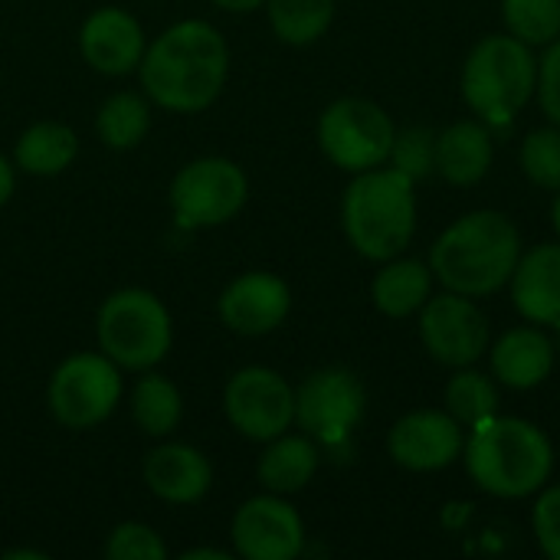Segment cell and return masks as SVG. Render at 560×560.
Returning <instances> with one entry per match:
<instances>
[{
	"mask_svg": "<svg viewBox=\"0 0 560 560\" xmlns=\"http://www.w3.org/2000/svg\"><path fill=\"white\" fill-rule=\"evenodd\" d=\"M417 180L400 167H371L354 174L341 200V226L358 256L387 262L400 256L417 233Z\"/></svg>",
	"mask_w": 560,
	"mask_h": 560,
	"instance_id": "cell-4",
	"label": "cell"
},
{
	"mask_svg": "<svg viewBox=\"0 0 560 560\" xmlns=\"http://www.w3.org/2000/svg\"><path fill=\"white\" fill-rule=\"evenodd\" d=\"M13 187H16V177H13V167L10 161L0 154V207L13 197Z\"/></svg>",
	"mask_w": 560,
	"mask_h": 560,
	"instance_id": "cell-34",
	"label": "cell"
},
{
	"mask_svg": "<svg viewBox=\"0 0 560 560\" xmlns=\"http://www.w3.org/2000/svg\"><path fill=\"white\" fill-rule=\"evenodd\" d=\"M492 161H495V144L486 121H472V118L453 121L436 135L433 171L453 187H476L492 171Z\"/></svg>",
	"mask_w": 560,
	"mask_h": 560,
	"instance_id": "cell-20",
	"label": "cell"
},
{
	"mask_svg": "<svg viewBox=\"0 0 560 560\" xmlns=\"http://www.w3.org/2000/svg\"><path fill=\"white\" fill-rule=\"evenodd\" d=\"M230 538L246 560H292L305 548V525L282 495L269 492L236 509Z\"/></svg>",
	"mask_w": 560,
	"mask_h": 560,
	"instance_id": "cell-14",
	"label": "cell"
},
{
	"mask_svg": "<svg viewBox=\"0 0 560 560\" xmlns=\"http://www.w3.org/2000/svg\"><path fill=\"white\" fill-rule=\"evenodd\" d=\"M141 85L167 112H203L230 75V49L217 26L184 20L164 30L141 56Z\"/></svg>",
	"mask_w": 560,
	"mask_h": 560,
	"instance_id": "cell-1",
	"label": "cell"
},
{
	"mask_svg": "<svg viewBox=\"0 0 560 560\" xmlns=\"http://www.w3.org/2000/svg\"><path fill=\"white\" fill-rule=\"evenodd\" d=\"M433 295V269L413 256H394L381 262V272L371 282V302L387 318H410L417 315L427 299Z\"/></svg>",
	"mask_w": 560,
	"mask_h": 560,
	"instance_id": "cell-21",
	"label": "cell"
},
{
	"mask_svg": "<svg viewBox=\"0 0 560 560\" xmlns=\"http://www.w3.org/2000/svg\"><path fill=\"white\" fill-rule=\"evenodd\" d=\"M532 528H535L538 548L551 560H560V486H545L538 492Z\"/></svg>",
	"mask_w": 560,
	"mask_h": 560,
	"instance_id": "cell-32",
	"label": "cell"
},
{
	"mask_svg": "<svg viewBox=\"0 0 560 560\" xmlns=\"http://www.w3.org/2000/svg\"><path fill=\"white\" fill-rule=\"evenodd\" d=\"M394 138L397 128L390 115L371 98H358V95L338 98L318 118V144L325 158L348 174H361L387 164Z\"/></svg>",
	"mask_w": 560,
	"mask_h": 560,
	"instance_id": "cell-7",
	"label": "cell"
},
{
	"mask_svg": "<svg viewBox=\"0 0 560 560\" xmlns=\"http://www.w3.org/2000/svg\"><path fill=\"white\" fill-rule=\"evenodd\" d=\"M433 158H436V135L423 125L404 128L394 138L390 148V164L400 167L404 174H410L413 180L427 177L433 171Z\"/></svg>",
	"mask_w": 560,
	"mask_h": 560,
	"instance_id": "cell-30",
	"label": "cell"
},
{
	"mask_svg": "<svg viewBox=\"0 0 560 560\" xmlns=\"http://www.w3.org/2000/svg\"><path fill=\"white\" fill-rule=\"evenodd\" d=\"M292 308L289 285L272 272H246L233 279L220 295V318L230 331L259 338L276 331Z\"/></svg>",
	"mask_w": 560,
	"mask_h": 560,
	"instance_id": "cell-15",
	"label": "cell"
},
{
	"mask_svg": "<svg viewBox=\"0 0 560 560\" xmlns=\"http://www.w3.org/2000/svg\"><path fill=\"white\" fill-rule=\"evenodd\" d=\"M131 413H135V423L148 436H167L177 430V423L184 417V397L174 381H167L161 374H148L135 384Z\"/></svg>",
	"mask_w": 560,
	"mask_h": 560,
	"instance_id": "cell-24",
	"label": "cell"
},
{
	"mask_svg": "<svg viewBox=\"0 0 560 560\" xmlns=\"http://www.w3.org/2000/svg\"><path fill=\"white\" fill-rule=\"evenodd\" d=\"M79 154V138L62 121H36L16 141V167L36 177L62 174Z\"/></svg>",
	"mask_w": 560,
	"mask_h": 560,
	"instance_id": "cell-23",
	"label": "cell"
},
{
	"mask_svg": "<svg viewBox=\"0 0 560 560\" xmlns=\"http://www.w3.org/2000/svg\"><path fill=\"white\" fill-rule=\"evenodd\" d=\"M463 463L486 495L532 499L555 472V446L538 423L495 413L469 430Z\"/></svg>",
	"mask_w": 560,
	"mask_h": 560,
	"instance_id": "cell-3",
	"label": "cell"
},
{
	"mask_svg": "<svg viewBox=\"0 0 560 560\" xmlns=\"http://www.w3.org/2000/svg\"><path fill=\"white\" fill-rule=\"evenodd\" d=\"M49 413L66 430H92L105 423L121 400L118 364L105 354H72L66 358L46 390Z\"/></svg>",
	"mask_w": 560,
	"mask_h": 560,
	"instance_id": "cell-8",
	"label": "cell"
},
{
	"mask_svg": "<svg viewBox=\"0 0 560 560\" xmlns=\"http://www.w3.org/2000/svg\"><path fill=\"white\" fill-rule=\"evenodd\" d=\"M82 59L102 75H128L141 66L144 56V30L141 23L121 7H102L89 13L79 30Z\"/></svg>",
	"mask_w": 560,
	"mask_h": 560,
	"instance_id": "cell-16",
	"label": "cell"
},
{
	"mask_svg": "<svg viewBox=\"0 0 560 560\" xmlns=\"http://www.w3.org/2000/svg\"><path fill=\"white\" fill-rule=\"evenodd\" d=\"M187 560H197V558H207V560H226L230 555L226 551H213V548H200V551H187L184 555Z\"/></svg>",
	"mask_w": 560,
	"mask_h": 560,
	"instance_id": "cell-36",
	"label": "cell"
},
{
	"mask_svg": "<svg viewBox=\"0 0 560 560\" xmlns=\"http://www.w3.org/2000/svg\"><path fill=\"white\" fill-rule=\"evenodd\" d=\"M551 331H555V335H551V341H555V351L560 354V322H555V325H551Z\"/></svg>",
	"mask_w": 560,
	"mask_h": 560,
	"instance_id": "cell-38",
	"label": "cell"
},
{
	"mask_svg": "<svg viewBox=\"0 0 560 560\" xmlns=\"http://www.w3.org/2000/svg\"><path fill=\"white\" fill-rule=\"evenodd\" d=\"M420 341L427 354L443 368H472L489 354L492 328L476 299L459 292L430 295L420 308Z\"/></svg>",
	"mask_w": 560,
	"mask_h": 560,
	"instance_id": "cell-10",
	"label": "cell"
},
{
	"mask_svg": "<svg viewBox=\"0 0 560 560\" xmlns=\"http://www.w3.org/2000/svg\"><path fill=\"white\" fill-rule=\"evenodd\" d=\"M223 410L236 433L269 443L295 423V390L269 368H243L223 390Z\"/></svg>",
	"mask_w": 560,
	"mask_h": 560,
	"instance_id": "cell-12",
	"label": "cell"
},
{
	"mask_svg": "<svg viewBox=\"0 0 560 560\" xmlns=\"http://www.w3.org/2000/svg\"><path fill=\"white\" fill-rule=\"evenodd\" d=\"M259 482L272 492V495H292L302 492L315 472H318V446L315 440L305 436H276L269 440V450L259 456Z\"/></svg>",
	"mask_w": 560,
	"mask_h": 560,
	"instance_id": "cell-22",
	"label": "cell"
},
{
	"mask_svg": "<svg viewBox=\"0 0 560 560\" xmlns=\"http://www.w3.org/2000/svg\"><path fill=\"white\" fill-rule=\"evenodd\" d=\"M144 482L158 499L171 505H190L210 492L213 469L200 450L184 446V443H167L148 453Z\"/></svg>",
	"mask_w": 560,
	"mask_h": 560,
	"instance_id": "cell-19",
	"label": "cell"
},
{
	"mask_svg": "<svg viewBox=\"0 0 560 560\" xmlns=\"http://www.w3.org/2000/svg\"><path fill=\"white\" fill-rule=\"evenodd\" d=\"M551 226H555V233H558L560 240V190L558 197H555V207H551Z\"/></svg>",
	"mask_w": 560,
	"mask_h": 560,
	"instance_id": "cell-37",
	"label": "cell"
},
{
	"mask_svg": "<svg viewBox=\"0 0 560 560\" xmlns=\"http://www.w3.org/2000/svg\"><path fill=\"white\" fill-rule=\"evenodd\" d=\"M272 33L289 46H312L335 20V0H266Z\"/></svg>",
	"mask_w": 560,
	"mask_h": 560,
	"instance_id": "cell-25",
	"label": "cell"
},
{
	"mask_svg": "<svg viewBox=\"0 0 560 560\" xmlns=\"http://www.w3.org/2000/svg\"><path fill=\"white\" fill-rule=\"evenodd\" d=\"M538 102L551 125L560 128V36L545 46V56L538 59Z\"/></svg>",
	"mask_w": 560,
	"mask_h": 560,
	"instance_id": "cell-33",
	"label": "cell"
},
{
	"mask_svg": "<svg viewBox=\"0 0 560 560\" xmlns=\"http://www.w3.org/2000/svg\"><path fill=\"white\" fill-rule=\"evenodd\" d=\"M249 197V180L240 164L226 158H200L177 171L171 184V207L177 226L203 230L233 220Z\"/></svg>",
	"mask_w": 560,
	"mask_h": 560,
	"instance_id": "cell-9",
	"label": "cell"
},
{
	"mask_svg": "<svg viewBox=\"0 0 560 560\" xmlns=\"http://www.w3.org/2000/svg\"><path fill=\"white\" fill-rule=\"evenodd\" d=\"M555 341L541 325H518L509 328L495 345H489L492 377L509 390H535L555 374Z\"/></svg>",
	"mask_w": 560,
	"mask_h": 560,
	"instance_id": "cell-17",
	"label": "cell"
},
{
	"mask_svg": "<svg viewBox=\"0 0 560 560\" xmlns=\"http://www.w3.org/2000/svg\"><path fill=\"white\" fill-rule=\"evenodd\" d=\"M105 558L108 560H164L167 548L161 541V535L141 522H125L112 532L108 545H105Z\"/></svg>",
	"mask_w": 560,
	"mask_h": 560,
	"instance_id": "cell-31",
	"label": "cell"
},
{
	"mask_svg": "<svg viewBox=\"0 0 560 560\" xmlns=\"http://www.w3.org/2000/svg\"><path fill=\"white\" fill-rule=\"evenodd\" d=\"M466 427L446 410H413L387 433L390 459L407 472H440L463 459Z\"/></svg>",
	"mask_w": 560,
	"mask_h": 560,
	"instance_id": "cell-13",
	"label": "cell"
},
{
	"mask_svg": "<svg viewBox=\"0 0 560 560\" xmlns=\"http://www.w3.org/2000/svg\"><path fill=\"white\" fill-rule=\"evenodd\" d=\"M502 20L532 49L548 46L560 36V0H502Z\"/></svg>",
	"mask_w": 560,
	"mask_h": 560,
	"instance_id": "cell-28",
	"label": "cell"
},
{
	"mask_svg": "<svg viewBox=\"0 0 560 560\" xmlns=\"http://www.w3.org/2000/svg\"><path fill=\"white\" fill-rule=\"evenodd\" d=\"M518 164L522 174L541 187V190H560V128L548 125V128H535L528 131V138L522 141L518 151Z\"/></svg>",
	"mask_w": 560,
	"mask_h": 560,
	"instance_id": "cell-29",
	"label": "cell"
},
{
	"mask_svg": "<svg viewBox=\"0 0 560 560\" xmlns=\"http://www.w3.org/2000/svg\"><path fill=\"white\" fill-rule=\"evenodd\" d=\"M95 338L105 358L128 371H151L171 351V315L148 289H121L105 299L95 318Z\"/></svg>",
	"mask_w": 560,
	"mask_h": 560,
	"instance_id": "cell-6",
	"label": "cell"
},
{
	"mask_svg": "<svg viewBox=\"0 0 560 560\" xmlns=\"http://www.w3.org/2000/svg\"><path fill=\"white\" fill-rule=\"evenodd\" d=\"M509 285L512 302L525 322L548 328L560 322V240L522 253Z\"/></svg>",
	"mask_w": 560,
	"mask_h": 560,
	"instance_id": "cell-18",
	"label": "cell"
},
{
	"mask_svg": "<svg viewBox=\"0 0 560 560\" xmlns=\"http://www.w3.org/2000/svg\"><path fill=\"white\" fill-rule=\"evenodd\" d=\"M368 390L348 368H322L295 390V423L325 446H338L364 420Z\"/></svg>",
	"mask_w": 560,
	"mask_h": 560,
	"instance_id": "cell-11",
	"label": "cell"
},
{
	"mask_svg": "<svg viewBox=\"0 0 560 560\" xmlns=\"http://www.w3.org/2000/svg\"><path fill=\"white\" fill-rule=\"evenodd\" d=\"M459 89L486 125H509L538 92V56L512 33L482 36L463 62Z\"/></svg>",
	"mask_w": 560,
	"mask_h": 560,
	"instance_id": "cell-5",
	"label": "cell"
},
{
	"mask_svg": "<svg viewBox=\"0 0 560 560\" xmlns=\"http://www.w3.org/2000/svg\"><path fill=\"white\" fill-rule=\"evenodd\" d=\"M443 400H446V413L453 420H459L466 430H472L476 423L495 417L499 404H502L495 377H486L476 368H456V374L446 384Z\"/></svg>",
	"mask_w": 560,
	"mask_h": 560,
	"instance_id": "cell-26",
	"label": "cell"
},
{
	"mask_svg": "<svg viewBox=\"0 0 560 560\" xmlns=\"http://www.w3.org/2000/svg\"><path fill=\"white\" fill-rule=\"evenodd\" d=\"M217 3L220 10H230V13H249V10H259L266 0H210Z\"/></svg>",
	"mask_w": 560,
	"mask_h": 560,
	"instance_id": "cell-35",
	"label": "cell"
},
{
	"mask_svg": "<svg viewBox=\"0 0 560 560\" xmlns=\"http://www.w3.org/2000/svg\"><path fill=\"white\" fill-rule=\"evenodd\" d=\"M95 128H98V138L115 151L138 148L151 128V108L141 95L118 92L102 102V108L95 115Z\"/></svg>",
	"mask_w": 560,
	"mask_h": 560,
	"instance_id": "cell-27",
	"label": "cell"
},
{
	"mask_svg": "<svg viewBox=\"0 0 560 560\" xmlns=\"http://www.w3.org/2000/svg\"><path fill=\"white\" fill-rule=\"evenodd\" d=\"M522 256V236L502 210H472L450 223L433 249V279L459 295L486 299L509 285Z\"/></svg>",
	"mask_w": 560,
	"mask_h": 560,
	"instance_id": "cell-2",
	"label": "cell"
}]
</instances>
